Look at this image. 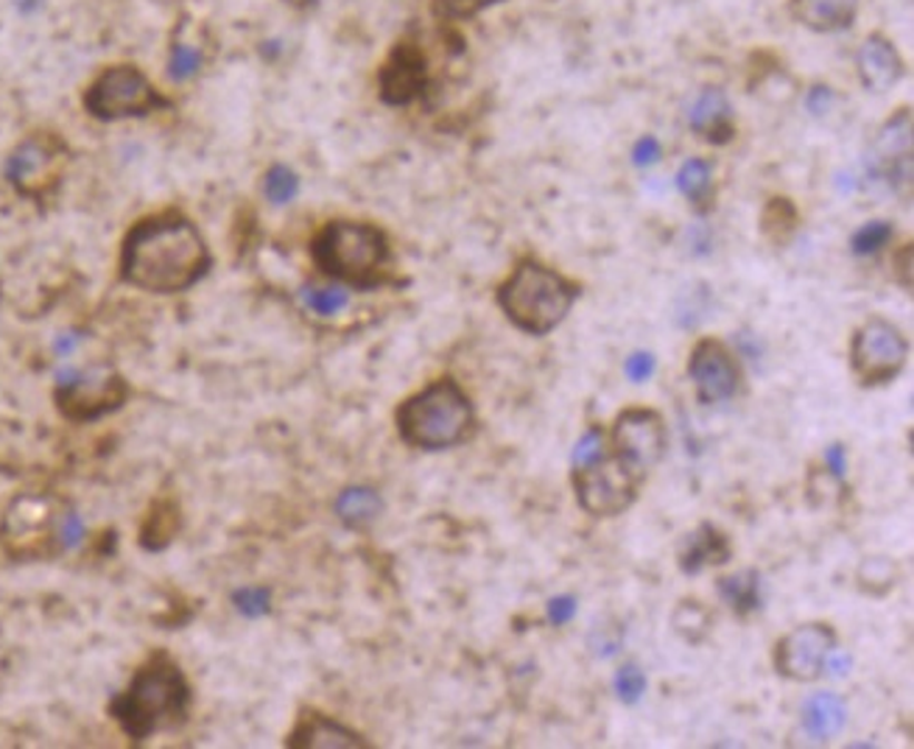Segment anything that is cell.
I'll list each match as a JSON object with an SVG mask.
<instances>
[{"mask_svg":"<svg viewBox=\"0 0 914 749\" xmlns=\"http://www.w3.org/2000/svg\"><path fill=\"white\" fill-rule=\"evenodd\" d=\"M473 428V406L459 383L445 378L398 409V431L422 450H445L459 445Z\"/></svg>","mask_w":914,"mask_h":749,"instance_id":"3","label":"cell"},{"mask_svg":"<svg viewBox=\"0 0 914 749\" xmlns=\"http://www.w3.org/2000/svg\"><path fill=\"white\" fill-rule=\"evenodd\" d=\"M834 649L836 632L828 624H803L778 641L775 669L791 682H814L823 677Z\"/></svg>","mask_w":914,"mask_h":749,"instance_id":"11","label":"cell"},{"mask_svg":"<svg viewBox=\"0 0 914 749\" xmlns=\"http://www.w3.org/2000/svg\"><path fill=\"white\" fill-rule=\"evenodd\" d=\"M719 596L739 619H747L750 613L761 610V576L752 568L725 576L719 580Z\"/></svg>","mask_w":914,"mask_h":749,"instance_id":"23","label":"cell"},{"mask_svg":"<svg viewBox=\"0 0 914 749\" xmlns=\"http://www.w3.org/2000/svg\"><path fill=\"white\" fill-rule=\"evenodd\" d=\"M289 747L294 749H356V747H367L358 732L347 730L339 721L328 719V716L319 713H308L305 719L296 724V730L291 732Z\"/></svg>","mask_w":914,"mask_h":749,"instance_id":"20","label":"cell"},{"mask_svg":"<svg viewBox=\"0 0 914 749\" xmlns=\"http://www.w3.org/2000/svg\"><path fill=\"white\" fill-rule=\"evenodd\" d=\"M624 372H626V378H630L632 383L649 381V378H652V372H654V356H652V352H635V356L626 358Z\"/></svg>","mask_w":914,"mask_h":749,"instance_id":"37","label":"cell"},{"mask_svg":"<svg viewBox=\"0 0 914 749\" xmlns=\"http://www.w3.org/2000/svg\"><path fill=\"white\" fill-rule=\"evenodd\" d=\"M202 68V51L200 48L188 46V42H174L171 48V59H168V76L176 81H185L191 76L200 74Z\"/></svg>","mask_w":914,"mask_h":749,"instance_id":"32","label":"cell"},{"mask_svg":"<svg viewBox=\"0 0 914 749\" xmlns=\"http://www.w3.org/2000/svg\"><path fill=\"white\" fill-rule=\"evenodd\" d=\"M638 478L615 456L574 467V489L582 509L593 517H615L635 504Z\"/></svg>","mask_w":914,"mask_h":749,"instance_id":"8","label":"cell"},{"mask_svg":"<svg viewBox=\"0 0 914 749\" xmlns=\"http://www.w3.org/2000/svg\"><path fill=\"white\" fill-rule=\"evenodd\" d=\"M892 235H895V227H892L889 222H884V218H878V222H867V224H862L856 233H853L850 250L856 252L858 257L878 255V252L889 244Z\"/></svg>","mask_w":914,"mask_h":749,"instance_id":"29","label":"cell"},{"mask_svg":"<svg viewBox=\"0 0 914 749\" xmlns=\"http://www.w3.org/2000/svg\"><path fill=\"white\" fill-rule=\"evenodd\" d=\"M302 302L319 317H333V313L344 311L350 305V294L344 289H336V285H330V289H305L302 291Z\"/></svg>","mask_w":914,"mask_h":749,"instance_id":"31","label":"cell"},{"mask_svg":"<svg viewBox=\"0 0 914 749\" xmlns=\"http://www.w3.org/2000/svg\"><path fill=\"white\" fill-rule=\"evenodd\" d=\"M795 224H797V213L789 200L769 202L767 211H764V218H761V227H764V233H767V239H772L775 244H784V241H789V235L795 233Z\"/></svg>","mask_w":914,"mask_h":749,"instance_id":"28","label":"cell"},{"mask_svg":"<svg viewBox=\"0 0 914 749\" xmlns=\"http://www.w3.org/2000/svg\"><path fill=\"white\" fill-rule=\"evenodd\" d=\"M602 456H604V434H602V428H591V431H587L585 437L576 442L574 467H585V465H591V461L602 459Z\"/></svg>","mask_w":914,"mask_h":749,"instance_id":"35","label":"cell"},{"mask_svg":"<svg viewBox=\"0 0 914 749\" xmlns=\"http://www.w3.org/2000/svg\"><path fill=\"white\" fill-rule=\"evenodd\" d=\"M124 400L126 383L113 369H65L57 378V403L70 420H98V417L120 409Z\"/></svg>","mask_w":914,"mask_h":749,"instance_id":"6","label":"cell"},{"mask_svg":"<svg viewBox=\"0 0 914 749\" xmlns=\"http://www.w3.org/2000/svg\"><path fill=\"white\" fill-rule=\"evenodd\" d=\"M211 252L200 230L185 218H152L137 224L124 244V280L152 294H176L205 278Z\"/></svg>","mask_w":914,"mask_h":749,"instance_id":"1","label":"cell"},{"mask_svg":"<svg viewBox=\"0 0 914 749\" xmlns=\"http://www.w3.org/2000/svg\"><path fill=\"white\" fill-rule=\"evenodd\" d=\"M856 70L869 93H886L903 74V59L884 35H869L858 46Z\"/></svg>","mask_w":914,"mask_h":749,"instance_id":"16","label":"cell"},{"mask_svg":"<svg viewBox=\"0 0 914 749\" xmlns=\"http://www.w3.org/2000/svg\"><path fill=\"white\" fill-rule=\"evenodd\" d=\"M576 296L580 291L563 274L537 261H523L498 289V305L523 333L545 335L568 317Z\"/></svg>","mask_w":914,"mask_h":749,"instance_id":"2","label":"cell"},{"mask_svg":"<svg viewBox=\"0 0 914 749\" xmlns=\"http://www.w3.org/2000/svg\"><path fill=\"white\" fill-rule=\"evenodd\" d=\"M615 691H619L621 702L635 704L638 699L643 697V691H646V674H643L635 663H626L624 669H619V674H615Z\"/></svg>","mask_w":914,"mask_h":749,"instance_id":"34","label":"cell"},{"mask_svg":"<svg viewBox=\"0 0 914 749\" xmlns=\"http://www.w3.org/2000/svg\"><path fill=\"white\" fill-rule=\"evenodd\" d=\"M76 344H79V339H76V335H70V333L59 335V339H57V352H59V356H68V352L76 350Z\"/></svg>","mask_w":914,"mask_h":749,"instance_id":"45","label":"cell"},{"mask_svg":"<svg viewBox=\"0 0 914 749\" xmlns=\"http://www.w3.org/2000/svg\"><path fill=\"white\" fill-rule=\"evenodd\" d=\"M733 556V548H730V539L721 528H716L713 523H702L697 532L688 534L680 545V568L682 574L693 576L702 574L710 565H725Z\"/></svg>","mask_w":914,"mask_h":749,"instance_id":"18","label":"cell"},{"mask_svg":"<svg viewBox=\"0 0 914 749\" xmlns=\"http://www.w3.org/2000/svg\"><path fill=\"white\" fill-rule=\"evenodd\" d=\"M803 724L817 741L836 736L845 727V702L836 693H814L803 708Z\"/></svg>","mask_w":914,"mask_h":749,"instance_id":"22","label":"cell"},{"mask_svg":"<svg viewBox=\"0 0 914 749\" xmlns=\"http://www.w3.org/2000/svg\"><path fill=\"white\" fill-rule=\"evenodd\" d=\"M235 607L241 610L244 615H250V619H257V615H266L269 613V591H261V587H244V591H239L233 596Z\"/></svg>","mask_w":914,"mask_h":749,"instance_id":"36","label":"cell"},{"mask_svg":"<svg viewBox=\"0 0 914 749\" xmlns=\"http://www.w3.org/2000/svg\"><path fill=\"white\" fill-rule=\"evenodd\" d=\"M576 615V602L571 596H557L548 602V621L554 626H565Z\"/></svg>","mask_w":914,"mask_h":749,"instance_id":"42","label":"cell"},{"mask_svg":"<svg viewBox=\"0 0 914 749\" xmlns=\"http://www.w3.org/2000/svg\"><path fill=\"white\" fill-rule=\"evenodd\" d=\"M660 157H663V148H660L658 137L646 135L632 146V163H635L638 168H649V165L658 163Z\"/></svg>","mask_w":914,"mask_h":749,"instance_id":"39","label":"cell"},{"mask_svg":"<svg viewBox=\"0 0 914 749\" xmlns=\"http://www.w3.org/2000/svg\"><path fill=\"white\" fill-rule=\"evenodd\" d=\"M836 96L830 87L825 85H814L811 90L806 93V109L814 115V118H823V115L830 113V107H834Z\"/></svg>","mask_w":914,"mask_h":749,"instance_id":"40","label":"cell"},{"mask_svg":"<svg viewBox=\"0 0 914 749\" xmlns=\"http://www.w3.org/2000/svg\"><path fill=\"white\" fill-rule=\"evenodd\" d=\"M59 521L62 515H54L48 500L42 498H20L14 500L12 512L7 517V543L14 554H42V543L57 539L59 543Z\"/></svg>","mask_w":914,"mask_h":749,"instance_id":"14","label":"cell"},{"mask_svg":"<svg viewBox=\"0 0 914 749\" xmlns=\"http://www.w3.org/2000/svg\"><path fill=\"white\" fill-rule=\"evenodd\" d=\"M621 641H624V632L615 630V635H610V626H599L591 638V646L596 649L599 658H613L621 649Z\"/></svg>","mask_w":914,"mask_h":749,"instance_id":"41","label":"cell"},{"mask_svg":"<svg viewBox=\"0 0 914 749\" xmlns=\"http://www.w3.org/2000/svg\"><path fill=\"white\" fill-rule=\"evenodd\" d=\"M65 165V152L51 137H31L9 157V179L26 196L46 194L59 179Z\"/></svg>","mask_w":914,"mask_h":749,"instance_id":"13","label":"cell"},{"mask_svg":"<svg viewBox=\"0 0 914 749\" xmlns=\"http://www.w3.org/2000/svg\"><path fill=\"white\" fill-rule=\"evenodd\" d=\"M263 194H266V200L272 205H289L300 194V176L291 168H285V165H274L266 174V179H263Z\"/></svg>","mask_w":914,"mask_h":749,"instance_id":"30","label":"cell"},{"mask_svg":"<svg viewBox=\"0 0 914 749\" xmlns=\"http://www.w3.org/2000/svg\"><path fill=\"white\" fill-rule=\"evenodd\" d=\"M908 356V341L886 319H869L856 330L850 344V363L864 387L895 381Z\"/></svg>","mask_w":914,"mask_h":749,"instance_id":"7","label":"cell"},{"mask_svg":"<svg viewBox=\"0 0 914 749\" xmlns=\"http://www.w3.org/2000/svg\"><path fill=\"white\" fill-rule=\"evenodd\" d=\"M665 442H669L665 422L652 409L621 411L613 426V456L638 481H643L660 465L665 454Z\"/></svg>","mask_w":914,"mask_h":749,"instance_id":"10","label":"cell"},{"mask_svg":"<svg viewBox=\"0 0 914 749\" xmlns=\"http://www.w3.org/2000/svg\"><path fill=\"white\" fill-rule=\"evenodd\" d=\"M686 120L691 126V132H697V135H702L710 143H727L736 132L733 109H730V101H727V96L719 87L699 90L693 96V101L688 104Z\"/></svg>","mask_w":914,"mask_h":749,"instance_id":"17","label":"cell"},{"mask_svg":"<svg viewBox=\"0 0 914 749\" xmlns=\"http://www.w3.org/2000/svg\"><path fill=\"white\" fill-rule=\"evenodd\" d=\"M191 691L174 663H152L135 677L129 691L113 704L115 719L135 741L182 721Z\"/></svg>","mask_w":914,"mask_h":749,"instance_id":"4","label":"cell"},{"mask_svg":"<svg viewBox=\"0 0 914 749\" xmlns=\"http://www.w3.org/2000/svg\"><path fill=\"white\" fill-rule=\"evenodd\" d=\"M858 587H862L867 596H886L892 587L897 585V565L889 556H867V560L858 565Z\"/></svg>","mask_w":914,"mask_h":749,"instance_id":"26","label":"cell"},{"mask_svg":"<svg viewBox=\"0 0 914 749\" xmlns=\"http://www.w3.org/2000/svg\"><path fill=\"white\" fill-rule=\"evenodd\" d=\"M791 18L817 35L845 31L856 20L858 0H791Z\"/></svg>","mask_w":914,"mask_h":749,"instance_id":"21","label":"cell"},{"mask_svg":"<svg viewBox=\"0 0 914 749\" xmlns=\"http://www.w3.org/2000/svg\"><path fill=\"white\" fill-rule=\"evenodd\" d=\"M688 378L697 387V398L702 403H725L739 392L741 369L736 363L733 352L727 350L721 341L702 339L688 358Z\"/></svg>","mask_w":914,"mask_h":749,"instance_id":"12","label":"cell"},{"mask_svg":"<svg viewBox=\"0 0 914 749\" xmlns=\"http://www.w3.org/2000/svg\"><path fill=\"white\" fill-rule=\"evenodd\" d=\"M875 154L886 168L892 187L903 185L908 196V187H912V113L908 107L886 120L884 129L878 132V140H875Z\"/></svg>","mask_w":914,"mask_h":749,"instance_id":"15","label":"cell"},{"mask_svg":"<svg viewBox=\"0 0 914 749\" xmlns=\"http://www.w3.org/2000/svg\"><path fill=\"white\" fill-rule=\"evenodd\" d=\"M677 187L691 205H708L713 200V168H710L708 159L693 157L682 163V168L677 171Z\"/></svg>","mask_w":914,"mask_h":749,"instance_id":"25","label":"cell"},{"mask_svg":"<svg viewBox=\"0 0 914 749\" xmlns=\"http://www.w3.org/2000/svg\"><path fill=\"white\" fill-rule=\"evenodd\" d=\"M426 65L415 48H398L381 74V93L389 104H409L420 96Z\"/></svg>","mask_w":914,"mask_h":749,"instance_id":"19","label":"cell"},{"mask_svg":"<svg viewBox=\"0 0 914 749\" xmlns=\"http://www.w3.org/2000/svg\"><path fill=\"white\" fill-rule=\"evenodd\" d=\"M313 257L330 278L358 289L381 283V272L389 261L387 235L372 224L333 222L313 241Z\"/></svg>","mask_w":914,"mask_h":749,"instance_id":"5","label":"cell"},{"mask_svg":"<svg viewBox=\"0 0 914 749\" xmlns=\"http://www.w3.org/2000/svg\"><path fill=\"white\" fill-rule=\"evenodd\" d=\"M895 278L906 291H912V246H903L901 255H895Z\"/></svg>","mask_w":914,"mask_h":749,"instance_id":"43","label":"cell"},{"mask_svg":"<svg viewBox=\"0 0 914 749\" xmlns=\"http://www.w3.org/2000/svg\"><path fill=\"white\" fill-rule=\"evenodd\" d=\"M845 461H847V450L845 445H830L828 454H825V465L834 476H845Z\"/></svg>","mask_w":914,"mask_h":749,"instance_id":"44","label":"cell"},{"mask_svg":"<svg viewBox=\"0 0 914 749\" xmlns=\"http://www.w3.org/2000/svg\"><path fill=\"white\" fill-rule=\"evenodd\" d=\"M85 537V523L76 512H65L62 521H59V545L62 548H74V545L81 543Z\"/></svg>","mask_w":914,"mask_h":749,"instance_id":"38","label":"cell"},{"mask_svg":"<svg viewBox=\"0 0 914 749\" xmlns=\"http://www.w3.org/2000/svg\"><path fill=\"white\" fill-rule=\"evenodd\" d=\"M495 3L500 0H434V14L445 20H465L495 7Z\"/></svg>","mask_w":914,"mask_h":749,"instance_id":"33","label":"cell"},{"mask_svg":"<svg viewBox=\"0 0 914 749\" xmlns=\"http://www.w3.org/2000/svg\"><path fill=\"white\" fill-rule=\"evenodd\" d=\"M383 512L381 495L372 487H347L336 500V515L344 526L363 528L370 526L378 515Z\"/></svg>","mask_w":914,"mask_h":749,"instance_id":"24","label":"cell"},{"mask_svg":"<svg viewBox=\"0 0 914 749\" xmlns=\"http://www.w3.org/2000/svg\"><path fill=\"white\" fill-rule=\"evenodd\" d=\"M671 624L674 630L686 638L688 643H702L704 638L710 635V624H713V615H710L708 607H702L699 602H686L677 604L674 615H671Z\"/></svg>","mask_w":914,"mask_h":749,"instance_id":"27","label":"cell"},{"mask_svg":"<svg viewBox=\"0 0 914 749\" xmlns=\"http://www.w3.org/2000/svg\"><path fill=\"white\" fill-rule=\"evenodd\" d=\"M157 107H165L159 93L140 70L129 65L109 68L87 93V109L101 120L137 118V115L154 113Z\"/></svg>","mask_w":914,"mask_h":749,"instance_id":"9","label":"cell"}]
</instances>
